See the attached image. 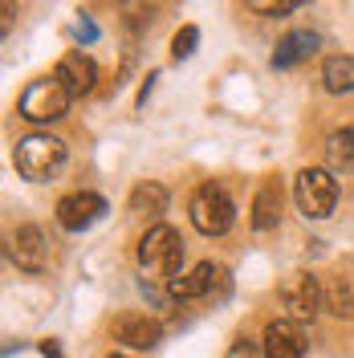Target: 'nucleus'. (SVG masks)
Returning a JSON list of instances; mask_svg holds the SVG:
<instances>
[{"label":"nucleus","mask_w":354,"mask_h":358,"mask_svg":"<svg viewBox=\"0 0 354 358\" xmlns=\"http://www.w3.org/2000/svg\"><path fill=\"white\" fill-rule=\"evenodd\" d=\"M179 261H183V241L171 224L147 228V236L139 241V265L151 281H176Z\"/></svg>","instance_id":"1"},{"label":"nucleus","mask_w":354,"mask_h":358,"mask_svg":"<svg viewBox=\"0 0 354 358\" xmlns=\"http://www.w3.org/2000/svg\"><path fill=\"white\" fill-rule=\"evenodd\" d=\"M13 163L24 179L41 183V179L57 176V167L66 163V143L53 138V134H24L17 143V151H13Z\"/></svg>","instance_id":"2"},{"label":"nucleus","mask_w":354,"mask_h":358,"mask_svg":"<svg viewBox=\"0 0 354 358\" xmlns=\"http://www.w3.org/2000/svg\"><path fill=\"white\" fill-rule=\"evenodd\" d=\"M69 102H73V94L66 90L62 78H37V82L21 94L17 110H21V118H29V122H57V118L69 114Z\"/></svg>","instance_id":"3"},{"label":"nucleus","mask_w":354,"mask_h":358,"mask_svg":"<svg viewBox=\"0 0 354 358\" xmlns=\"http://www.w3.org/2000/svg\"><path fill=\"white\" fill-rule=\"evenodd\" d=\"M293 200L302 208L306 220H326L338 203V183H334V171H322V167H306L293 179Z\"/></svg>","instance_id":"4"},{"label":"nucleus","mask_w":354,"mask_h":358,"mask_svg":"<svg viewBox=\"0 0 354 358\" xmlns=\"http://www.w3.org/2000/svg\"><path fill=\"white\" fill-rule=\"evenodd\" d=\"M192 224H196L204 236H224L232 220H236V208H232V196L224 192L220 183H204L196 187V196H192Z\"/></svg>","instance_id":"5"},{"label":"nucleus","mask_w":354,"mask_h":358,"mask_svg":"<svg viewBox=\"0 0 354 358\" xmlns=\"http://www.w3.org/2000/svg\"><path fill=\"white\" fill-rule=\"evenodd\" d=\"M281 306H285V313L293 317V322H313L318 310H326L318 277H310V273H293L285 285H281Z\"/></svg>","instance_id":"6"},{"label":"nucleus","mask_w":354,"mask_h":358,"mask_svg":"<svg viewBox=\"0 0 354 358\" xmlns=\"http://www.w3.org/2000/svg\"><path fill=\"white\" fill-rule=\"evenodd\" d=\"M106 216V200L98 192H69L57 200V224L66 232H86L90 224H98Z\"/></svg>","instance_id":"7"},{"label":"nucleus","mask_w":354,"mask_h":358,"mask_svg":"<svg viewBox=\"0 0 354 358\" xmlns=\"http://www.w3.org/2000/svg\"><path fill=\"white\" fill-rule=\"evenodd\" d=\"M8 257H13V265L24 268V273H41L45 261H49L45 232L37 228V224H21V228L8 236Z\"/></svg>","instance_id":"8"},{"label":"nucleus","mask_w":354,"mask_h":358,"mask_svg":"<svg viewBox=\"0 0 354 358\" xmlns=\"http://www.w3.org/2000/svg\"><path fill=\"white\" fill-rule=\"evenodd\" d=\"M265 358H306V330L293 317H277L265 326V342H261Z\"/></svg>","instance_id":"9"},{"label":"nucleus","mask_w":354,"mask_h":358,"mask_svg":"<svg viewBox=\"0 0 354 358\" xmlns=\"http://www.w3.org/2000/svg\"><path fill=\"white\" fill-rule=\"evenodd\" d=\"M212 285H228V273H224L220 265H212V261H199L192 273H179L176 281H167V289H171V297H179V301H196V297H208L212 293Z\"/></svg>","instance_id":"10"},{"label":"nucleus","mask_w":354,"mask_h":358,"mask_svg":"<svg viewBox=\"0 0 354 358\" xmlns=\"http://www.w3.org/2000/svg\"><path fill=\"white\" fill-rule=\"evenodd\" d=\"M114 338L134 346V350H155L159 338H163V326H159L155 317H147V313H122L114 322Z\"/></svg>","instance_id":"11"},{"label":"nucleus","mask_w":354,"mask_h":358,"mask_svg":"<svg viewBox=\"0 0 354 358\" xmlns=\"http://www.w3.org/2000/svg\"><path fill=\"white\" fill-rule=\"evenodd\" d=\"M53 78H62L69 94H73V98H82V94H90V90H94V82H98V66L90 62L82 49H69L66 57L57 62Z\"/></svg>","instance_id":"12"},{"label":"nucleus","mask_w":354,"mask_h":358,"mask_svg":"<svg viewBox=\"0 0 354 358\" xmlns=\"http://www.w3.org/2000/svg\"><path fill=\"white\" fill-rule=\"evenodd\" d=\"M313 49H318V33H310V29H293V33H285V37L277 41V49H273V69L297 66V62L310 57Z\"/></svg>","instance_id":"13"},{"label":"nucleus","mask_w":354,"mask_h":358,"mask_svg":"<svg viewBox=\"0 0 354 358\" xmlns=\"http://www.w3.org/2000/svg\"><path fill=\"white\" fill-rule=\"evenodd\" d=\"M281 216V179L273 176L257 187V200H253V228L257 232H269Z\"/></svg>","instance_id":"14"},{"label":"nucleus","mask_w":354,"mask_h":358,"mask_svg":"<svg viewBox=\"0 0 354 358\" xmlns=\"http://www.w3.org/2000/svg\"><path fill=\"white\" fill-rule=\"evenodd\" d=\"M326 163L338 176H354V127H342L326 138Z\"/></svg>","instance_id":"15"},{"label":"nucleus","mask_w":354,"mask_h":358,"mask_svg":"<svg viewBox=\"0 0 354 358\" xmlns=\"http://www.w3.org/2000/svg\"><path fill=\"white\" fill-rule=\"evenodd\" d=\"M322 86L330 90V94H351L354 90V57H346V53L326 57V66H322Z\"/></svg>","instance_id":"16"},{"label":"nucleus","mask_w":354,"mask_h":358,"mask_svg":"<svg viewBox=\"0 0 354 358\" xmlns=\"http://www.w3.org/2000/svg\"><path fill=\"white\" fill-rule=\"evenodd\" d=\"M131 212H139V216H163L167 212V187L163 183H139L131 192Z\"/></svg>","instance_id":"17"},{"label":"nucleus","mask_w":354,"mask_h":358,"mask_svg":"<svg viewBox=\"0 0 354 358\" xmlns=\"http://www.w3.org/2000/svg\"><path fill=\"white\" fill-rule=\"evenodd\" d=\"M322 301H326V310L338 313V317H354V297H351V285L342 281V277H334L322 285Z\"/></svg>","instance_id":"18"},{"label":"nucleus","mask_w":354,"mask_h":358,"mask_svg":"<svg viewBox=\"0 0 354 358\" xmlns=\"http://www.w3.org/2000/svg\"><path fill=\"white\" fill-rule=\"evenodd\" d=\"M196 45H199V29H196V24H183L176 37H171V57H176V62L192 57V53H196Z\"/></svg>","instance_id":"19"},{"label":"nucleus","mask_w":354,"mask_h":358,"mask_svg":"<svg viewBox=\"0 0 354 358\" xmlns=\"http://www.w3.org/2000/svg\"><path fill=\"white\" fill-rule=\"evenodd\" d=\"M302 0H244V8H253V13H261V17H281L289 8H297Z\"/></svg>","instance_id":"20"},{"label":"nucleus","mask_w":354,"mask_h":358,"mask_svg":"<svg viewBox=\"0 0 354 358\" xmlns=\"http://www.w3.org/2000/svg\"><path fill=\"white\" fill-rule=\"evenodd\" d=\"M228 358H261V350H257V346H253L248 338H241V342H236V346L228 350Z\"/></svg>","instance_id":"21"},{"label":"nucleus","mask_w":354,"mask_h":358,"mask_svg":"<svg viewBox=\"0 0 354 358\" xmlns=\"http://www.w3.org/2000/svg\"><path fill=\"white\" fill-rule=\"evenodd\" d=\"M41 355L45 358H62V350H57V342H41Z\"/></svg>","instance_id":"22"},{"label":"nucleus","mask_w":354,"mask_h":358,"mask_svg":"<svg viewBox=\"0 0 354 358\" xmlns=\"http://www.w3.org/2000/svg\"><path fill=\"white\" fill-rule=\"evenodd\" d=\"M8 24H13V0H4V33H8Z\"/></svg>","instance_id":"23"},{"label":"nucleus","mask_w":354,"mask_h":358,"mask_svg":"<svg viewBox=\"0 0 354 358\" xmlns=\"http://www.w3.org/2000/svg\"><path fill=\"white\" fill-rule=\"evenodd\" d=\"M111 358H122V355H111Z\"/></svg>","instance_id":"24"}]
</instances>
